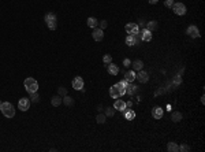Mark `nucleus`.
I'll return each instance as SVG.
<instances>
[{
	"instance_id": "nucleus-1",
	"label": "nucleus",
	"mask_w": 205,
	"mask_h": 152,
	"mask_svg": "<svg viewBox=\"0 0 205 152\" xmlns=\"http://www.w3.org/2000/svg\"><path fill=\"white\" fill-rule=\"evenodd\" d=\"M126 84H127V81L123 80V81H120V82H118V84H115L114 86H111L110 96L112 97V99H118V97L123 96V95L126 93Z\"/></svg>"
},
{
	"instance_id": "nucleus-2",
	"label": "nucleus",
	"mask_w": 205,
	"mask_h": 152,
	"mask_svg": "<svg viewBox=\"0 0 205 152\" xmlns=\"http://www.w3.org/2000/svg\"><path fill=\"white\" fill-rule=\"evenodd\" d=\"M0 110H1V112H3V115L7 116V118H12V116L15 115V110H14V107H12V104L10 103V101H4V103H1Z\"/></svg>"
},
{
	"instance_id": "nucleus-3",
	"label": "nucleus",
	"mask_w": 205,
	"mask_h": 152,
	"mask_svg": "<svg viewBox=\"0 0 205 152\" xmlns=\"http://www.w3.org/2000/svg\"><path fill=\"white\" fill-rule=\"evenodd\" d=\"M23 85H25V89H26L29 93H33V92H37V91H38V84H37V81H36L34 78H32V77L26 78Z\"/></svg>"
},
{
	"instance_id": "nucleus-4",
	"label": "nucleus",
	"mask_w": 205,
	"mask_h": 152,
	"mask_svg": "<svg viewBox=\"0 0 205 152\" xmlns=\"http://www.w3.org/2000/svg\"><path fill=\"white\" fill-rule=\"evenodd\" d=\"M45 22H47L48 28L51 29V30H55L58 28V18L53 12H47L45 14Z\"/></svg>"
},
{
	"instance_id": "nucleus-5",
	"label": "nucleus",
	"mask_w": 205,
	"mask_h": 152,
	"mask_svg": "<svg viewBox=\"0 0 205 152\" xmlns=\"http://www.w3.org/2000/svg\"><path fill=\"white\" fill-rule=\"evenodd\" d=\"M141 36H140V33L138 34H129L126 39V44L127 45H138L140 43H141Z\"/></svg>"
},
{
	"instance_id": "nucleus-6",
	"label": "nucleus",
	"mask_w": 205,
	"mask_h": 152,
	"mask_svg": "<svg viewBox=\"0 0 205 152\" xmlns=\"http://www.w3.org/2000/svg\"><path fill=\"white\" fill-rule=\"evenodd\" d=\"M171 8H172V11L175 12L177 15H185L186 11H187V10H186V6L183 3H174Z\"/></svg>"
},
{
	"instance_id": "nucleus-7",
	"label": "nucleus",
	"mask_w": 205,
	"mask_h": 152,
	"mask_svg": "<svg viewBox=\"0 0 205 152\" xmlns=\"http://www.w3.org/2000/svg\"><path fill=\"white\" fill-rule=\"evenodd\" d=\"M29 107H30V100H29V99H26V97L19 99V101H18V108H19L21 111H28Z\"/></svg>"
},
{
	"instance_id": "nucleus-8",
	"label": "nucleus",
	"mask_w": 205,
	"mask_h": 152,
	"mask_svg": "<svg viewBox=\"0 0 205 152\" xmlns=\"http://www.w3.org/2000/svg\"><path fill=\"white\" fill-rule=\"evenodd\" d=\"M125 29H126V32L129 34H138L140 33V26L137 24H127L125 26Z\"/></svg>"
},
{
	"instance_id": "nucleus-9",
	"label": "nucleus",
	"mask_w": 205,
	"mask_h": 152,
	"mask_svg": "<svg viewBox=\"0 0 205 152\" xmlns=\"http://www.w3.org/2000/svg\"><path fill=\"white\" fill-rule=\"evenodd\" d=\"M73 88L75 91H82L83 89V80L81 77H74V80H73Z\"/></svg>"
},
{
	"instance_id": "nucleus-10",
	"label": "nucleus",
	"mask_w": 205,
	"mask_h": 152,
	"mask_svg": "<svg viewBox=\"0 0 205 152\" xmlns=\"http://www.w3.org/2000/svg\"><path fill=\"white\" fill-rule=\"evenodd\" d=\"M92 36H93V39H95V41H101L103 39H104V32H103V29L93 28Z\"/></svg>"
},
{
	"instance_id": "nucleus-11",
	"label": "nucleus",
	"mask_w": 205,
	"mask_h": 152,
	"mask_svg": "<svg viewBox=\"0 0 205 152\" xmlns=\"http://www.w3.org/2000/svg\"><path fill=\"white\" fill-rule=\"evenodd\" d=\"M186 33H187L190 37H193V39H197V37H200V30H198V28H197V26H194V25L189 26V28H187V30H186Z\"/></svg>"
},
{
	"instance_id": "nucleus-12",
	"label": "nucleus",
	"mask_w": 205,
	"mask_h": 152,
	"mask_svg": "<svg viewBox=\"0 0 205 152\" xmlns=\"http://www.w3.org/2000/svg\"><path fill=\"white\" fill-rule=\"evenodd\" d=\"M135 78H137L141 84H145V82H148V80H149V74H148L146 71H144V70H140L138 74L135 76Z\"/></svg>"
},
{
	"instance_id": "nucleus-13",
	"label": "nucleus",
	"mask_w": 205,
	"mask_h": 152,
	"mask_svg": "<svg viewBox=\"0 0 205 152\" xmlns=\"http://www.w3.org/2000/svg\"><path fill=\"white\" fill-rule=\"evenodd\" d=\"M142 41H150L152 40V32H149L148 29H142V32L140 33Z\"/></svg>"
},
{
	"instance_id": "nucleus-14",
	"label": "nucleus",
	"mask_w": 205,
	"mask_h": 152,
	"mask_svg": "<svg viewBox=\"0 0 205 152\" xmlns=\"http://www.w3.org/2000/svg\"><path fill=\"white\" fill-rule=\"evenodd\" d=\"M138 91V86L137 85H134V84H131V82H127L126 84V93L127 95H134L135 92Z\"/></svg>"
},
{
	"instance_id": "nucleus-15",
	"label": "nucleus",
	"mask_w": 205,
	"mask_h": 152,
	"mask_svg": "<svg viewBox=\"0 0 205 152\" xmlns=\"http://www.w3.org/2000/svg\"><path fill=\"white\" fill-rule=\"evenodd\" d=\"M114 108L115 110H118V111H126L127 108H126V103L123 100H116L114 104Z\"/></svg>"
},
{
	"instance_id": "nucleus-16",
	"label": "nucleus",
	"mask_w": 205,
	"mask_h": 152,
	"mask_svg": "<svg viewBox=\"0 0 205 152\" xmlns=\"http://www.w3.org/2000/svg\"><path fill=\"white\" fill-rule=\"evenodd\" d=\"M152 115H153L154 119H162L163 116V108L162 107H154L152 110Z\"/></svg>"
},
{
	"instance_id": "nucleus-17",
	"label": "nucleus",
	"mask_w": 205,
	"mask_h": 152,
	"mask_svg": "<svg viewBox=\"0 0 205 152\" xmlns=\"http://www.w3.org/2000/svg\"><path fill=\"white\" fill-rule=\"evenodd\" d=\"M107 70H108V73H110V74H112V76H116V74L119 73V66H116V64H114L112 62H111V63L108 64Z\"/></svg>"
},
{
	"instance_id": "nucleus-18",
	"label": "nucleus",
	"mask_w": 205,
	"mask_h": 152,
	"mask_svg": "<svg viewBox=\"0 0 205 152\" xmlns=\"http://www.w3.org/2000/svg\"><path fill=\"white\" fill-rule=\"evenodd\" d=\"M142 66H144V63H142L141 59H137L134 60L133 63H131V70H137V71H140V70H142Z\"/></svg>"
},
{
	"instance_id": "nucleus-19",
	"label": "nucleus",
	"mask_w": 205,
	"mask_h": 152,
	"mask_svg": "<svg viewBox=\"0 0 205 152\" xmlns=\"http://www.w3.org/2000/svg\"><path fill=\"white\" fill-rule=\"evenodd\" d=\"M62 103H63V97L59 96V95H56V96H53L51 99V104L53 107H58V106H60Z\"/></svg>"
},
{
	"instance_id": "nucleus-20",
	"label": "nucleus",
	"mask_w": 205,
	"mask_h": 152,
	"mask_svg": "<svg viewBox=\"0 0 205 152\" xmlns=\"http://www.w3.org/2000/svg\"><path fill=\"white\" fill-rule=\"evenodd\" d=\"M86 24L89 28L93 29V28H97V26H99V21H97V18H95V16H90V18H88Z\"/></svg>"
},
{
	"instance_id": "nucleus-21",
	"label": "nucleus",
	"mask_w": 205,
	"mask_h": 152,
	"mask_svg": "<svg viewBox=\"0 0 205 152\" xmlns=\"http://www.w3.org/2000/svg\"><path fill=\"white\" fill-rule=\"evenodd\" d=\"M167 151H168V152H178V151H179V147L177 145V143L170 141V143L167 144Z\"/></svg>"
},
{
	"instance_id": "nucleus-22",
	"label": "nucleus",
	"mask_w": 205,
	"mask_h": 152,
	"mask_svg": "<svg viewBox=\"0 0 205 152\" xmlns=\"http://www.w3.org/2000/svg\"><path fill=\"white\" fill-rule=\"evenodd\" d=\"M125 80H126L127 82H133V81L135 80V73H134V70H130V71H127L126 74H125Z\"/></svg>"
},
{
	"instance_id": "nucleus-23",
	"label": "nucleus",
	"mask_w": 205,
	"mask_h": 152,
	"mask_svg": "<svg viewBox=\"0 0 205 152\" xmlns=\"http://www.w3.org/2000/svg\"><path fill=\"white\" fill-rule=\"evenodd\" d=\"M182 118H183V115H182L181 112H178V111H175V112L171 114V119H172L174 122H179V121H182Z\"/></svg>"
},
{
	"instance_id": "nucleus-24",
	"label": "nucleus",
	"mask_w": 205,
	"mask_h": 152,
	"mask_svg": "<svg viewBox=\"0 0 205 152\" xmlns=\"http://www.w3.org/2000/svg\"><path fill=\"white\" fill-rule=\"evenodd\" d=\"M146 29H148L149 32H153V30H156V29H157V22H156V21H150V22H148V25H146Z\"/></svg>"
},
{
	"instance_id": "nucleus-25",
	"label": "nucleus",
	"mask_w": 205,
	"mask_h": 152,
	"mask_svg": "<svg viewBox=\"0 0 205 152\" xmlns=\"http://www.w3.org/2000/svg\"><path fill=\"white\" fill-rule=\"evenodd\" d=\"M63 103L66 104V106H68V107H73V106H74V99L66 95V96L63 97Z\"/></svg>"
},
{
	"instance_id": "nucleus-26",
	"label": "nucleus",
	"mask_w": 205,
	"mask_h": 152,
	"mask_svg": "<svg viewBox=\"0 0 205 152\" xmlns=\"http://www.w3.org/2000/svg\"><path fill=\"white\" fill-rule=\"evenodd\" d=\"M123 112H125V118H126V119L131 121V119H134L135 118V112L131 111V110H129V111H123Z\"/></svg>"
},
{
	"instance_id": "nucleus-27",
	"label": "nucleus",
	"mask_w": 205,
	"mask_h": 152,
	"mask_svg": "<svg viewBox=\"0 0 205 152\" xmlns=\"http://www.w3.org/2000/svg\"><path fill=\"white\" fill-rule=\"evenodd\" d=\"M107 119V116L105 114H99V115L96 116V121H97V123H104Z\"/></svg>"
},
{
	"instance_id": "nucleus-28",
	"label": "nucleus",
	"mask_w": 205,
	"mask_h": 152,
	"mask_svg": "<svg viewBox=\"0 0 205 152\" xmlns=\"http://www.w3.org/2000/svg\"><path fill=\"white\" fill-rule=\"evenodd\" d=\"M115 110L114 107H107L105 108V116H114V114H115Z\"/></svg>"
},
{
	"instance_id": "nucleus-29",
	"label": "nucleus",
	"mask_w": 205,
	"mask_h": 152,
	"mask_svg": "<svg viewBox=\"0 0 205 152\" xmlns=\"http://www.w3.org/2000/svg\"><path fill=\"white\" fill-rule=\"evenodd\" d=\"M58 95L62 97H64L66 95H67V89L64 88V86H59V89H58Z\"/></svg>"
},
{
	"instance_id": "nucleus-30",
	"label": "nucleus",
	"mask_w": 205,
	"mask_h": 152,
	"mask_svg": "<svg viewBox=\"0 0 205 152\" xmlns=\"http://www.w3.org/2000/svg\"><path fill=\"white\" fill-rule=\"evenodd\" d=\"M29 99H30V100H32L33 103H37V101L40 100V99H38V93H37V92L30 93V97H29Z\"/></svg>"
},
{
	"instance_id": "nucleus-31",
	"label": "nucleus",
	"mask_w": 205,
	"mask_h": 152,
	"mask_svg": "<svg viewBox=\"0 0 205 152\" xmlns=\"http://www.w3.org/2000/svg\"><path fill=\"white\" fill-rule=\"evenodd\" d=\"M103 62L105 64H110L111 62H112V56L111 55H104V58H103Z\"/></svg>"
},
{
	"instance_id": "nucleus-32",
	"label": "nucleus",
	"mask_w": 205,
	"mask_h": 152,
	"mask_svg": "<svg viewBox=\"0 0 205 152\" xmlns=\"http://www.w3.org/2000/svg\"><path fill=\"white\" fill-rule=\"evenodd\" d=\"M172 84L175 85V86L181 85V84H182V78H181V76H177V77H175V78H174V81H172Z\"/></svg>"
},
{
	"instance_id": "nucleus-33",
	"label": "nucleus",
	"mask_w": 205,
	"mask_h": 152,
	"mask_svg": "<svg viewBox=\"0 0 205 152\" xmlns=\"http://www.w3.org/2000/svg\"><path fill=\"white\" fill-rule=\"evenodd\" d=\"M189 145H187V144H182L181 145V147H179V151H181V152H187V151H189Z\"/></svg>"
},
{
	"instance_id": "nucleus-34",
	"label": "nucleus",
	"mask_w": 205,
	"mask_h": 152,
	"mask_svg": "<svg viewBox=\"0 0 205 152\" xmlns=\"http://www.w3.org/2000/svg\"><path fill=\"white\" fill-rule=\"evenodd\" d=\"M166 7H168V8H171L172 7V4H174V0H166Z\"/></svg>"
},
{
	"instance_id": "nucleus-35",
	"label": "nucleus",
	"mask_w": 205,
	"mask_h": 152,
	"mask_svg": "<svg viewBox=\"0 0 205 152\" xmlns=\"http://www.w3.org/2000/svg\"><path fill=\"white\" fill-rule=\"evenodd\" d=\"M107 21H101V22H100V29H105L107 28Z\"/></svg>"
},
{
	"instance_id": "nucleus-36",
	"label": "nucleus",
	"mask_w": 205,
	"mask_h": 152,
	"mask_svg": "<svg viewBox=\"0 0 205 152\" xmlns=\"http://www.w3.org/2000/svg\"><path fill=\"white\" fill-rule=\"evenodd\" d=\"M130 64H131V62H130L129 59H125V60H123V66H130Z\"/></svg>"
},
{
	"instance_id": "nucleus-37",
	"label": "nucleus",
	"mask_w": 205,
	"mask_h": 152,
	"mask_svg": "<svg viewBox=\"0 0 205 152\" xmlns=\"http://www.w3.org/2000/svg\"><path fill=\"white\" fill-rule=\"evenodd\" d=\"M131 106H133V103H131V100H130V101H127V103H126V108H130Z\"/></svg>"
},
{
	"instance_id": "nucleus-38",
	"label": "nucleus",
	"mask_w": 205,
	"mask_h": 152,
	"mask_svg": "<svg viewBox=\"0 0 205 152\" xmlns=\"http://www.w3.org/2000/svg\"><path fill=\"white\" fill-rule=\"evenodd\" d=\"M148 1H149L150 4H156V3H157V1H159V0H148Z\"/></svg>"
},
{
	"instance_id": "nucleus-39",
	"label": "nucleus",
	"mask_w": 205,
	"mask_h": 152,
	"mask_svg": "<svg viewBox=\"0 0 205 152\" xmlns=\"http://www.w3.org/2000/svg\"><path fill=\"white\" fill-rule=\"evenodd\" d=\"M0 106H1V101H0Z\"/></svg>"
}]
</instances>
